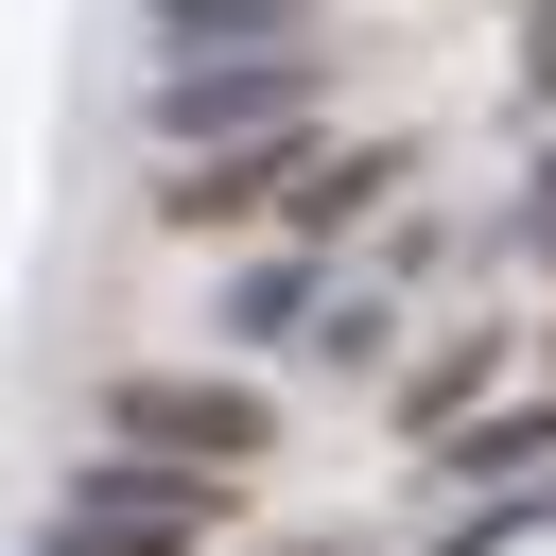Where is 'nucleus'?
<instances>
[{"label": "nucleus", "mask_w": 556, "mask_h": 556, "mask_svg": "<svg viewBox=\"0 0 556 556\" xmlns=\"http://www.w3.org/2000/svg\"><path fill=\"white\" fill-rule=\"evenodd\" d=\"M191 539V486H139V469H87L52 504V556H174Z\"/></svg>", "instance_id": "nucleus-1"}, {"label": "nucleus", "mask_w": 556, "mask_h": 556, "mask_svg": "<svg viewBox=\"0 0 556 556\" xmlns=\"http://www.w3.org/2000/svg\"><path fill=\"white\" fill-rule=\"evenodd\" d=\"M104 417H122V452H156V434H174L191 469H243V434H261V417H243L226 382H122Z\"/></svg>", "instance_id": "nucleus-2"}, {"label": "nucleus", "mask_w": 556, "mask_h": 556, "mask_svg": "<svg viewBox=\"0 0 556 556\" xmlns=\"http://www.w3.org/2000/svg\"><path fill=\"white\" fill-rule=\"evenodd\" d=\"M226 35H295V0H156V70H208Z\"/></svg>", "instance_id": "nucleus-3"}, {"label": "nucleus", "mask_w": 556, "mask_h": 556, "mask_svg": "<svg viewBox=\"0 0 556 556\" xmlns=\"http://www.w3.org/2000/svg\"><path fill=\"white\" fill-rule=\"evenodd\" d=\"M226 313H243V330H261V348H278V330H348V313H330V278H313V261H261V278H243V295H226Z\"/></svg>", "instance_id": "nucleus-4"}]
</instances>
